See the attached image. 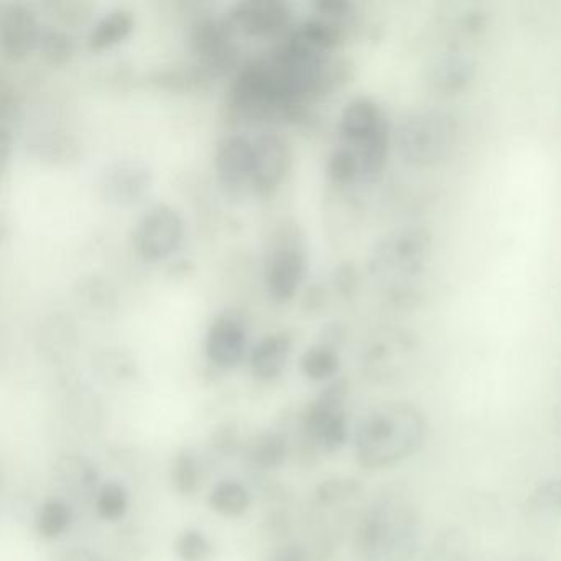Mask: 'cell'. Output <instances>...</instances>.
Here are the masks:
<instances>
[{
    "label": "cell",
    "instance_id": "obj_1",
    "mask_svg": "<svg viewBox=\"0 0 561 561\" xmlns=\"http://www.w3.org/2000/svg\"><path fill=\"white\" fill-rule=\"evenodd\" d=\"M428 423L410 402H387L357 423L354 449L364 469H387L416 455L425 445Z\"/></svg>",
    "mask_w": 561,
    "mask_h": 561
},
{
    "label": "cell",
    "instance_id": "obj_2",
    "mask_svg": "<svg viewBox=\"0 0 561 561\" xmlns=\"http://www.w3.org/2000/svg\"><path fill=\"white\" fill-rule=\"evenodd\" d=\"M420 538L419 507L402 491L387 492L360 524V550L370 561H412Z\"/></svg>",
    "mask_w": 561,
    "mask_h": 561
},
{
    "label": "cell",
    "instance_id": "obj_3",
    "mask_svg": "<svg viewBox=\"0 0 561 561\" xmlns=\"http://www.w3.org/2000/svg\"><path fill=\"white\" fill-rule=\"evenodd\" d=\"M432 248V232L423 226L392 232L374 248L370 275L386 287L396 304L413 307L420 300L419 280L425 274Z\"/></svg>",
    "mask_w": 561,
    "mask_h": 561
},
{
    "label": "cell",
    "instance_id": "obj_4",
    "mask_svg": "<svg viewBox=\"0 0 561 561\" xmlns=\"http://www.w3.org/2000/svg\"><path fill=\"white\" fill-rule=\"evenodd\" d=\"M456 133L455 117L448 111H416L400 124L397 147L403 162L416 169H433L451 156Z\"/></svg>",
    "mask_w": 561,
    "mask_h": 561
},
{
    "label": "cell",
    "instance_id": "obj_5",
    "mask_svg": "<svg viewBox=\"0 0 561 561\" xmlns=\"http://www.w3.org/2000/svg\"><path fill=\"white\" fill-rule=\"evenodd\" d=\"M347 396L350 383L346 379L331 380L305 413L304 428L308 438L324 451H340L350 439Z\"/></svg>",
    "mask_w": 561,
    "mask_h": 561
},
{
    "label": "cell",
    "instance_id": "obj_6",
    "mask_svg": "<svg viewBox=\"0 0 561 561\" xmlns=\"http://www.w3.org/2000/svg\"><path fill=\"white\" fill-rule=\"evenodd\" d=\"M183 236L185 226L179 213L169 205H153L134 228V251L142 261H167L179 251Z\"/></svg>",
    "mask_w": 561,
    "mask_h": 561
},
{
    "label": "cell",
    "instance_id": "obj_7",
    "mask_svg": "<svg viewBox=\"0 0 561 561\" xmlns=\"http://www.w3.org/2000/svg\"><path fill=\"white\" fill-rule=\"evenodd\" d=\"M152 183V170L146 163L121 160L104 167L98 176V195L107 205H137L149 195Z\"/></svg>",
    "mask_w": 561,
    "mask_h": 561
},
{
    "label": "cell",
    "instance_id": "obj_8",
    "mask_svg": "<svg viewBox=\"0 0 561 561\" xmlns=\"http://www.w3.org/2000/svg\"><path fill=\"white\" fill-rule=\"evenodd\" d=\"M252 185L262 195H271L284 183L290 170V149L287 140L275 133H262L252 139Z\"/></svg>",
    "mask_w": 561,
    "mask_h": 561
},
{
    "label": "cell",
    "instance_id": "obj_9",
    "mask_svg": "<svg viewBox=\"0 0 561 561\" xmlns=\"http://www.w3.org/2000/svg\"><path fill=\"white\" fill-rule=\"evenodd\" d=\"M209 363L219 369H236L248 354V330L241 318L219 314L209 324L205 337Z\"/></svg>",
    "mask_w": 561,
    "mask_h": 561
},
{
    "label": "cell",
    "instance_id": "obj_10",
    "mask_svg": "<svg viewBox=\"0 0 561 561\" xmlns=\"http://www.w3.org/2000/svg\"><path fill=\"white\" fill-rule=\"evenodd\" d=\"M307 274V257L301 249L284 245L272 252L265 265V285L272 300L290 301L300 290Z\"/></svg>",
    "mask_w": 561,
    "mask_h": 561
},
{
    "label": "cell",
    "instance_id": "obj_11",
    "mask_svg": "<svg viewBox=\"0 0 561 561\" xmlns=\"http://www.w3.org/2000/svg\"><path fill=\"white\" fill-rule=\"evenodd\" d=\"M229 22L251 37L278 34L290 22V11L282 2L272 0H245L229 11Z\"/></svg>",
    "mask_w": 561,
    "mask_h": 561
},
{
    "label": "cell",
    "instance_id": "obj_12",
    "mask_svg": "<svg viewBox=\"0 0 561 561\" xmlns=\"http://www.w3.org/2000/svg\"><path fill=\"white\" fill-rule=\"evenodd\" d=\"M192 47L205 67L225 70L234 60L231 22L216 19L196 22L192 32Z\"/></svg>",
    "mask_w": 561,
    "mask_h": 561
},
{
    "label": "cell",
    "instance_id": "obj_13",
    "mask_svg": "<svg viewBox=\"0 0 561 561\" xmlns=\"http://www.w3.org/2000/svg\"><path fill=\"white\" fill-rule=\"evenodd\" d=\"M476 78V64L471 57L458 50L443 51L430 61L426 81L430 88L443 96H458L471 88Z\"/></svg>",
    "mask_w": 561,
    "mask_h": 561
},
{
    "label": "cell",
    "instance_id": "obj_14",
    "mask_svg": "<svg viewBox=\"0 0 561 561\" xmlns=\"http://www.w3.org/2000/svg\"><path fill=\"white\" fill-rule=\"evenodd\" d=\"M54 481L61 492L77 501H88L100 492V471L81 453H65L54 462Z\"/></svg>",
    "mask_w": 561,
    "mask_h": 561
},
{
    "label": "cell",
    "instance_id": "obj_15",
    "mask_svg": "<svg viewBox=\"0 0 561 561\" xmlns=\"http://www.w3.org/2000/svg\"><path fill=\"white\" fill-rule=\"evenodd\" d=\"M215 167L219 182L228 188L238 190L245 183H252V140L244 136H228L219 140L215 152Z\"/></svg>",
    "mask_w": 561,
    "mask_h": 561
},
{
    "label": "cell",
    "instance_id": "obj_16",
    "mask_svg": "<svg viewBox=\"0 0 561 561\" xmlns=\"http://www.w3.org/2000/svg\"><path fill=\"white\" fill-rule=\"evenodd\" d=\"M0 32L5 55L21 58L38 48L44 28L38 25L37 19L28 9L15 5L2 15Z\"/></svg>",
    "mask_w": 561,
    "mask_h": 561
},
{
    "label": "cell",
    "instance_id": "obj_17",
    "mask_svg": "<svg viewBox=\"0 0 561 561\" xmlns=\"http://www.w3.org/2000/svg\"><path fill=\"white\" fill-rule=\"evenodd\" d=\"M387 119L379 104L370 98H356L341 113L340 136L344 146L357 147L369 139Z\"/></svg>",
    "mask_w": 561,
    "mask_h": 561
},
{
    "label": "cell",
    "instance_id": "obj_18",
    "mask_svg": "<svg viewBox=\"0 0 561 561\" xmlns=\"http://www.w3.org/2000/svg\"><path fill=\"white\" fill-rule=\"evenodd\" d=\"M291 336L287 333H274L265 336L252 347L249 366L252 374L261 380L277 379L291 354Z\"/></svg>",
    "mask_w": 561,
    "mask_h": 561
},
{
    "label": "cell",
    "instance_id": "obj_19",
    "mask_svg": "<svg viewBox=\"0 0 561 561\" xmlns=\"http://www.w3.org/2000/svg\"><path fill=\"white\" fill-rule=\"evenodd\" d=\"M353 149V147H351ZM357 159H359L360 175L359 180L364 182H376L383 170H386L387 159L390 150V124L389 119L383 121L382 126L364 140L360 146L354 147Z\"/></svg>",
    "mask_w": 561,
    "mask_h": 561
},
{
    "label": "cell",
    "instance_id": "obj_20",
    "mask_svg": "<svg viewBox=\"0 0 561 561\" xmlns=\"http://www.w3.org/2000/svg\"><path fill=\"white\" fill-rule=\"evenodd\" d=\"M134 28V15L116 9L101 18L88 35V48L93 51L110 50L129 37Z\"/></svg>",
    "mask_w": 561,
    "mask_h": 561
},
{
    "label": "cell",
    "instance_id": "obj_21",
    "mask_svg": "<svg viewBox=\"0 0 561 561\" xmlns=\"http://www.w3.org/2000/svg\"><path fill=\"white\" fill-rule=\"evenodd\" d=\"M251 492L236 479H222L208 495L209 508L226 518L242 517L251 508Z\"/></svg>",
    "mask_w": 561,
    "mask_h": 561
},
{
    "label": "cell",
    "instance_id": "obj_22",
    "mask_svg": "<svg viewBox=\"0 0 561 561\" xmlns=\"http://www.w3.org/2000/svg\"><path fill=\"white\" fill-rule=\"evenodd\" d=\"M73 522V508L64 499L51 497L41 505L35 515V531L44 540H57L67 534Z\"/></svg>",
    "mask_w": 561,
    "mask_h": 561
},
{
    "label": "cell",
    "instance_id": "obj_23",
    "mask_svg": "<svg viewBox=\"0 0 561 561\" xmlns=\"http://www.w3.org/2000/svg\"><path fill=\"white\" fill-rule=\"evenodd\" d=\"M249 458L261 469L282 468L288 458L287 438L274 430L259 433L249 445Z\"/></svg>",
    "mask_w": 561,
    "mask_h": 561
},
{
    "label": "cell",
    "instance_id": "obj_24",
    "mask_svg": "<svg viewBox=\"0 0 561 561\" xmlns=\"http://www.w3.org/2000/svg\"><path fill=\"white\" fill-rule=\"evenodd\" d=\"M340 367L341 359L336 347L324 343L311 346L300 359L301 373L313 382L334 380L336 374L340 373Z\"/></svg>",
    "mask_w": 561,
    "mask_h": 561
},
{
    "label": "cell",
    "instance_id": "obj_25",
    "mask_svg": "<svg viewBox=\"0 0 561 561\" xmlns=\"http://www.w3.org/2000/svg\"><path fill=\"white\" fill-rule=\"evenodd\" d=\"M172 482L180 495L196 494L202 485V466L192 448H182L176 453L172 466Z\"/></svg>",
    "mask_w": 561,
    "mask_h": 561
},
{
    "label": "cell",
    "instance_id": "obj_26",
    "mask_svg": "<svg viewBox=\"0 0 561 561\" xmlns=\"http://www.w3.org/2000/svg\"><path fill=\"white\" fill-rule=\"evenodd\" d=\"M130 507V495L126 485L110 481L101 485L96 495V512L103 520L119 522Z\"/></svg>",
    "mask_w": 561,
    "mask_h": 561
},
{
    "label": "cell",
    "instance_id": "obj_27",
    "mask_svg": "<svg viewBox=\"0 0 561 561\" xmlns=\"http://www.w3.org/2000/svg\"><path fill=\"white\" fill-rule=\"evenodd\" d=\"M175 553L180 561H211L215 558V545L205 531L186 528L176 537Z\"/></svg>",
    "mask_w": 561,
    "mask_h": 561
},
{
    "label": "cell",
    "instance_id": "obj_28",
    "mask_svg": "<svg viewBox=\"0 0 561 561\" xmlns=\"http://www.w3.org/2000/svg\"><path fill=\"white\" fill-rule=\"evenodd\" d=\"M328 176L336 185H351L359 180V159L351 147L341 146L331 153L327 165Z\"/></svg>",
    "mask_w": 561,
    "mask_h": 561
},
{
    "label": "cell",
    "instance_id": "obj_29",
    "mask_svg": "<svg viewBox=\"0 0 561 561\" xmlns=\"http://www.w3.org/2000/svg\"><path fill=\"white\" fill-rule=\"evenodd\" d=\"M530 508L543 517H561V476L545 479L530 495Z\"/></svg>",
    "mask_w": 561,
    "mask_h": 561
},
{
    "label": "cell",
    "instance_id": "obj_30",
    "mask_svg": "<svg viewBox=\"0 0 561 561\" xmlns=\"http://www.w3.org/2000/svg\"><path fill=\"white\" fill-rule=\"evenodd\" d=\"M38 50H41L48 60L60 64V61L68 60L71 51H73V44H71L67 35L58 34V32L44 31L42 32Z\"/></svg>",
    "mask_w": 561,
    "mask_h": 561
},
{
    "label": "cell",
    "instance_id": "obj_31",
    "mask_svg": "<svg viewBox=\"0 0 561 561\" xmlns=\"http://www.w3.org/2000/svg\"><path fill=\"white\" fill-rule=\"evenodd\" d=\"M359 489V484L354 479L328 481L320 488V499L327 502L344 501V499L354 497Z\"/></svg>",
    "mask_w": 561,
    "mask_h": 561
},
{
    "label": "cell",
    "instance_id": "obj_32",
    "mask_svg": "<svg viewBox=\"0 0 561 561\" xmlns=\"http://www.w3.org/2000/svg\"><path fill=\"white\" fill-rule=\"evenodd\" d=\"M489 18L482 9H469L468 12L462 14L459 19V27L469 37H478V35L484 34L488 28Z\"/></svg>",
    "mask_w": 561,
    "mask_h": 561
},
{
    "label": "cell",
    "instance_id": "obj_33",
    "mask_svg": "<svg viewBox=\"0 0 561 561\" xmlns=\"http://www.w3.org/2000/svg\"><path fill=\"white\" fill-rule=\"evenodd\" d=\"M336 284L343 294H353L357 287V272L353 265H343L336 274Z\"/></svg>",
    "mask_w": 561,
    "mask_h": 561
},
{
    "label": "cell",
    "instance_id": "obj_34",
    "mask_svg": "<svg viewBox=\"0 0 561 561\" xmlns=\"http://www.w3.org/2000/svg\"><path fill=\"white\" fill-rule=\"evenodd\" d=\"M57 561H106V558L90 548L75 547L64 551Z\"/></svg>",
    "mask_w": 561,
    "mask_h": 561
},
{
    "label": "cell",
    "instance_id": "obj_35",
    "mask_svg": "<svg viewBox=\"0 0 561 561\" xmlns=\"http://www.w3.org/2000/svg\"><path fill=\"white\" fill-rule=\"evenodd\" d=\"M554 432H557L558 438L561 439V407H557L553 415Z\"/></svg>",
    "mask_w": 561,
    "mask_h": 561
},
{
    "label": "cell",
    "instance_id": "obj_36",
    "mask_svg": "<svg viewBox=\"0 0 561 561\" xmlns=\"http://www.w3.org/2000/svg\"><path fill=\"white\" fill-rule=\"evenodd\" d=\"M528 561H537V560H528Z\"/></svg>",
    "mask_w": 561,
    "mask_h": 561
}]
</instances>
